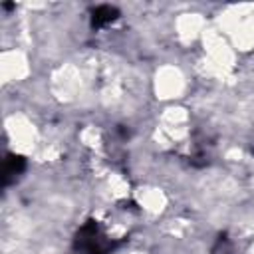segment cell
Returning a JSON list of instances; mask_svg holds the SVG:
<instances>
[{
  "label": "cell",
  "mask_w": 254,
  "mask_h": 254,
  "mask_svg": "<svg viewBox=\"0 0 254 254\" xmlns=\"http://www.w3.org/2000/svg\"><path fill=\"white\" fill-rule=\"evenodd\" d=\"M204 20L200 14H183L177 18V34L183 42H192L198 34H202Z\"/></svg>",
  "instance_id": "obj_6"
},
{
  "label": "cell",
  "mask_w": 254,
  "mask_h": 254,
  "mask_svg": "<svg viewBox=\"0 0 254 254\" xmlns=\"http://www.w3.org/2000/svg\"><path fill=\"white\" fill-rule=\"evenodd\" d=\"M119 97H121V87H119L117 83H109V85L103 87V91H101L103 103H115Z\"/></svg>",
  "instance_id": "obj_11"
},
{
  "label": "cell",
  "mask_w": 254,
  "mask_h": 254,
  "mask_svg": "<svg viewBox=\"0 0 254 254\" xmlns=\"http://www.w3.org/2000/svg\"><path fill=\"white\" fill-rule=\"evenodd\" d=\"M109 189H111V194L117 196V198L127 196V192H129V185H127L119 175H111V179H109Z\"/></svg>",
  "instance_id": "obj_10"
},
{
  "label": "cell",
  "mask_w": 254,
  "mask_h": 254,
  "mask_svg": "<svg viewBox=\"0 0 254 254\" xmlns=\"http://www.w3.org/2000/svg\"><path fill=\"white\" fill-rule=\"evenodd\" d=\"M81 89V73L73 64L62 65L52 75V93L60 101H71Z\"/></svg>",
  "instance_id": "obj_3"
},
{
  "label": "cell",
  "mask_w": 254,
  "mask_h": 254,
  "mask_svg": "<svg viewBox=\"0 0 254 254\" xmlns=\"http://www.w3.org/2000/svg\"><path fill=\"white\" fill-rule=\"evenodd\" d=\"M187 111L183 107H169L165 113H163V121L167 125H183L187 121Z\"/></svg>",
  "instance_id": "obj_9"
},
{
  "label": "cell",
  "mask_w": 254,
  "mask_h": 254,
  "mask_svg": "<svg viewBox=\"0 0 254 254\" xmlns=\"http://www.w3.org/2000/svg\"><path fill=\"white\" fill-rule=\"evenodd\" d=\"M185 89V77L179 67L163 65L155 73V93L159 99H173L179 97Z\"/></svg>",
  "instance_id": "obj_4"
},
{
  "label": "cell",
  "mask_w": 254,
  "mask_h": 254,
  "mask_svg": "<svg viewBox=\"0 0 254 254\" xmlns=\"http://www.w3.org/2000/svg\"><path fill=\"white\" fill-rule=\"evenodd\" d=\"M133 254H137V252H133Z\"/></svg>",
  "instance_id": "obj_16"
},
{
  "label": "cell",
  "mask_w": 254,
  "mask_h": 254,
  "mask_svg": "<svg viewBox=\"0 0 254 254\" xmlns=\"http://www.w3.org/2000/svg\"><path fill=\"white\" fill-rule=\"evenodd\" d=\"M6 131L10 135L12 147L18 153H32L36 139H38V133H36V127L30 119H26L24 115L8 117L6 119Z\"/></svg>",
  "instance_id": "obj_2"
},
{
  "label": "cell",
  "mask_w": 254,
  "mask_h": 254,
  "mask_svg": "<svg viewBox=\"0 0 254 254\" xmlns=\"http://www.w3.org/2000/svg\"><path fill=\"white\" fill-rule=\"evenodd\" d=\"M232 42L238 50H250L254 48V12L242 20V24L230 34Z\"/></svg>",
  "instance_id": "obj_8"
},
{
  "label": "cell",
  "mask_w": 254,
  "mask_h": 254,
  "mask_svg": "<svg viewBox=\"0 0 254 254\" xmlns=\"http://www.w3.org/2000/svg\"><path fill=\"white\" fill-rule=\"evenodd\" d=\"M81 141H83L85 145H89V147H95V145L99 143V133H97V129H95V127H85V129L81 131Z\"/></svg>",
  "instance_id": "obj_12"
},
{
  "label": "cell",
  "mask_w": 254,
  "mask_h": 254,
  "mask_svg": "<svg viewBox=\"0 0 254 254\" xmlns=\"http://www.w3.org/2000/svg\"><path fill=\"white\" fill-rule=\"evenodd\" d=\"M137 200L151 214H159L167 206V196L159 189H139L137 190Z\"/></svg>",
  "instance_id": "obj_7"
},
{
  "label": "cell",
  "mask_w": 254,
  "mask_h": 254,
  "mask_svg": "<svg viewBox=\"0 0 254 254\" xmlns=\"http://www.w3.org/2000/svg\"><path fill=\"white\" fill-rule=\"evenodd\" d=\"M250 254H254V246H252V248H250Z\"/></svg>",
  "instance_id": "obj_15"
},
{
  "label": "cell",
  "mask_w": 254,
  "mask_h": 254,
  "mask_svg": "<svg viewBox=\"0 0 254 254\" xmlns=\"http://www.w3.org/2000/svg\"><path fill=\"white\" fill-rule=\"evenodd\" d=\"M60 153H58V149H48V151H44V159H48V161H52V159H56Z\"/></svg>",
  "instance_id": "obj_14"
},
{
  "label": "cell",
  "mask_w": 254,
  "mask_h": 254,
  "mask_svg": "<svg viewBox=\"0 0 254 254\" xmlns=\"http://www.w3.org/2000/svg\"><path fill=\"white\" fill-rule=\"evenodd\" d=\"M226 159H228V161H240V159H242V151L234 147V149L226 151Z\"/></svg>",
  "instance_id": "obj_13"
},
{
  "label": "cell",
  "mask_w": 254,
  "mask_h": 254,
  "mask_svg": "<svg viewBox=\"0 0 254 254\" xmlns=\"http://www.w3.org/2000/svg\"><path fill=\"white\" fill-rule=\"evenodd\" d=\"M202 42H204V48H206V54H208L210 71H214L218 75L226 73V69H230L232 64H234V52L224 42L222 34L216 32V30H204L202 32Z\"/></svg>",
  "instance_id": "obj_1"
},
{
  "label": "cell",
  "mask_w": 254,
  "mask_h": 254,
  "mask_svg": "<svg viewBox=\"0 0 254 254\" xmlns=\"http://www.w3.org/2000/svg\"><path fill=\"white\" fill-rule=\"evenodd\" d=\"M30 73L26 56L20 50H8L0 56V77L2 81H18Z\"/></svg>",
  "instance_id": "obj_5"
}]
</instances>
